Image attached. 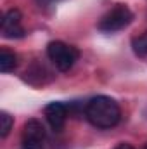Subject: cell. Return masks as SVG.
Listing matches in <instances>:
<instances>
[{
	"label": "cell",
	"instance_id": "12",
	"mask_svg": "<svg viewBox=\"0 0 147 149\" xmlns=\"http://www.w3.org/2000/svg\"><path fill=\"white\" fill-rule=\"evenodd\" d=\"M144 149H147V144H146V146H144Z\"/></svg>",
	"mask_w": 147,
	"mask_h": 149
},
{
	"label": "cell",
	"instance_id": "9",
	"mask_svg": "<svg viewBox=\"0 0 147 149\" xmlns=\"http://www.w3.org/2000/svg\"><path fill=\"white\" fill-rule=\"evenodd\" d=\"M12 125H14V120L9 113H0V135H2V139H5L9 135V132L12 130Z\"/></svg>",
	"mask_w": 147,
	"mask_h": 149
},
{
	"label": "cell",
	"instance_id": "5",
	"mask_svg": "<svg viewBox=\"0 0 147 149\" xmlns=\"http://www.w3.org/2000/svg\"><path fill=\"white\" fill-rule=\"evenodd\" d=\"M23 16L17 9H10L3 14V19H2V37L3 38H23L24 37V28H23V23H21Z\"/></svg>",
	"mask_w": 147,
	"mask_h": 149
},
{
	"label": "cell",
	"instance_id": "11",
	"mask_svg": "<svg viewBox=\"0 0 147 149\" xmlns=\"http://www.w3.org/2000/svg\"><path fill=\"white\" fill-rule=\"evenodd\" d=\"M114 149H135V148L132 144H128V142H121V144H118Z\"/></svg>",
	"mask_w": 147,
	"mask_h": 149
},
{
	"label": "cell",
	"instance_id": "10",
	"mask_svg": "<svg viewBox=\"0 0 147 149\" xmlns=\"http://www.w3.org/2000/svg\"><path fill=\"white\" fill-rule=\"evenodd\" d=\"M59 0H37L38 5H43V7H49V5H54V3H57Z\"/></svg>",
	"mask_w": 147,
	"mask_h": 149
},
{
	"label": "cell",
	"instance_id": "3",
	"mask_svg": "<svg viewBox=\"0 0 147 149\" xmlns=\"http://www.w3.org/2000/svg\"><path fill=\"white\" fill-rule=\"evenodd\" d=\"M47 56L59 71H69L80 57V50L73 45L55 40L47 45Z\"/></svg>",
	"mask_w": 147,
	"mask_h": 149
},
{
	"label": "cell",
	"instance_id": "8",
	"mask_svg": "<svg viewBox=\"0 0 147 149\" xmlns=\"http://www.w3.org/2000/svg\"><path fill=\"white\" fill-rule=\"evenodd\" d=\"M132 49H133L135 56L147 57V31H144L140 37H135L132 40Z\"/></svg>",
	"mask_w": 147,
	"mask_h": 149
},
{
	"label": "cell",
	"instance_id": "6",
	"mask_svg": "<svg viewBox=\"0 0 147 149\" xmlns=\"http://www.w3.org/2000/svg\"><path fill=\"white\" fill-rule=\"evenodd\" d=\"M45 118L50 125V128L54 132H61L66 125V120H68V106L59 102V101H54L50 104L45 106Z\"/></svg>",
	"mask_w": 147,
	"mask_h": 149
},
{
	"label": "cell",
	"instance_id": "4",
	"mask_svg": "<svg viewBox=\"0 0 147 149\" xmlns=\"http://www.w3.org/2000/svg\"><path fill=\"white\" fill-rule=\"evenodd\" d=\"M21 149H45V128L35 118L28 120L23 127Z\"/></svg>",
	"mask_w": 147,
	"mask_h": 149
},
{
	"label": "cell",
	"instance_id": "7",
	"mask_svg": "<svg viewBox=\"0 0 147 149\" xmlns=\"http://www.w3.org/2000/svg\"><path fill=\"white\" fill-rule=\"evenodd\" d=\"M16 66H17V56L12 50L2 47L0 49V71L9 73V71H14Z\"/></svg>",
	"mask_w": 147,
	"mask_h": 149
},
{
	"label": "cell",
	"instance_id": "1",
	"mask_svg": "<svg viewBox=\"0 0 147 149\" xmlns=\"http://www.w3.org/2000/svg\"><path fill=\"white\" fill-rule=\"evenodd\" d=\"M85 116L97 128H112L121 120V109L112 97L97 95L87 102Z\"/></svg>",
	"mask_w": 147,
	"mask_h": 149
},
{
	"label": "cell",
	"instance_id": "2",
	"mask_svg": "<svg viewBox=\"0 0 147 149\" xmlns=\"http://www.w3.org/2000/svg\"><path fill=\"white\" fill-rule=\"evenodd\" d=\"M132 21H133V12L130 10V7L125 3H118L101 17L97 28L102 33H116L125 30Z\"/></svg>",
	"mask_w": 147,
	"mask_h": 149
}]
</instances>
